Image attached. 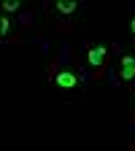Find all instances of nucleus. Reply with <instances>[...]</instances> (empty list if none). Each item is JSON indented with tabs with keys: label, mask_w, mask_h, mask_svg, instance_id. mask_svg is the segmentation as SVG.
Masks as SVG:
<instances>
[{
	"label": "nucleus",
	"mask_w": 135,
	"mask_h": 151,
	"mask_svg": "<svg viewBox=\"0 0 135 151\" xmlns=\"http://www.w3.org/2000/svg\"><path fill=\"white\" fill-rule=\"evenodd\" d=\"M54 84H57V89L70 92V89H76V86H79V76H76L73 70H60V73L54 76Z\"/></svg>",
	"instance_id": "1"
},
{
	"label": "nucleus",
	"mask_w": 135,
	"mask_h": 151,
	"mask_svg": "<svg viewBox=\"0 0 135 151\" xmlns=\"http://www.w3.org/2000/svg\"><path fill=\"white\" fill-rule=\"evenodd\" d=\"M135 78V57H122V81H132Z\"/></svg>",
	"instance_id": "2"
},
{
	"label": "nucleus",
	"mask_w": 135,
	"mask_h": 151,
	"mask_svg": "<svg viewBox=\"0 0 135 151\" xmlns=\"http://www.w3.org/2000/svg\"><path fill=\"white\" fill-rule=\"evenodd\" d=\"M87 60H89V65H92V68H100V65H103V60H105V46H92V49H89V54H87Z\"/></svg>",
	"instance_id": "3"
},
{
	"label": "nucleus",
	"mask_w": 135,
	"mask_h": 151,
	"mask_svg": "<svg viewBox=\"0 0 135 151\" xmlns=\"http://www.w3.org/2000/svg\"><path fill=\"white\" fill-rule=\"evenodd\" d=\"M57 11L65 14V16H70V14L79 11V3H76V0H57Z\"/></svg>",
	"instance_id": "4"
},
{
	"label": "nucleus",
	"mask_w": 135,
	"mask_h": 151,
	"mask_svg": "<svg viewBox=\"0 0 135 151\" xmlns=\"http://www.w3.org/2000/svg\"><path fill=\"white\" fill-rule=\"evenodd\" d=\"M3 11H6V16H8V11L11 14L19 11V0H6V3H3Z\"/></svg>",
	"instance_id": "5"
},
{
	"label": "nucleus",
	"mask_w": 135,
	"mask_h": 151,
	"mask_svg": "<svg viewBox=\"0 0 135 151\" xmlns=\"http://www.w3.org/2000/svg\"><path fill=\"white\" fill-rule=\"evenodd\" d=\"M8 30H11V19H8V16H3V19H0V35L6 38V35H8Z\"/></svg>",
	"instance_id": "6"
},
{
	"label": "nucleus",
	"mask_w": 135,
	"mask_h": 151,
	"mask_svg": "<svg viewBox=\"0 0 135 151\" xmlns=\"http://www.w3.org/2000/svg\"><path fill=\"white\" fill-rule=\"evenodd\" d=\"M130 30H132V35H135V16H132V22H130Z\"/></svg>",
	"instance_id": "7"
}]
</instances>
